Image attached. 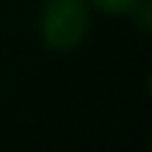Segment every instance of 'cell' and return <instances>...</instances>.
<instances>
[{
  "mask_svg": "<svg viewBox=\"0 0 152 152\" xmlns=\"http://www.w3.org/2000/svg\"><path fill=\"white\" fill-rule=\"evenodd\" d=\"M86 0H45L40 8V37L51 51H72L88 35Z\"/></svg>",
  "mask_w": 152,
  "mask_h": 152,
  "instance_id": "6da1fadb",
  "label": "cell"
},
{
  "mask_svg": "<svg viewBox=\"0 0 152 152\" xmlns=\"http://www.w3.org/2000/svg\"><path fill=\"white\" fill-rule=\"evenodd\" d=\"M128 13H131V19L136 21V27H139L142 32H150V29H152V8H150V0H139Z\"/></svg>",
  "mask_w": 152,
  "mask_h": 152,
  "instance_id": "7a4b0ae2",
  "label": "cell"
},
{
  "mask_svg": "<svg viewBox=\"0 0 152 152\" xmlns=\"http://www.w3.org/2000/svg\"><path fill=\"white\" fill-rule=\"evenodd\" d=\"M91 5H96L99 11H104V13H115V16H120V13H128L139 0H88Z\"/></svg>",
  "mask_w": 152,
  "mask_h": 152,
  "instance_id": "3957f363",
  "label": "cell"
}]
</instances>
